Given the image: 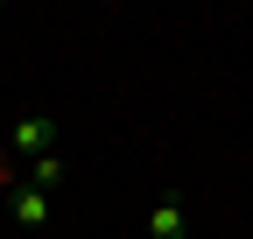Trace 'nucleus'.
<instances>
[{
  "mask_svg": "<svg viewBox=\"0 0 253 239\" xmlns=\"http://www.w3.org/2000/svg\"><path fill=\"white\" fill-rule=\"evenodd\" d=\"M49 134H56L49 120H42V113H28L21 127H14V155H49Z\"/></svg>",
  "mask_w": 253,
  "mask_h": 239,
  "instance_id": "nucleus-1",
  "label": "nucleus"
},
{
  "mask_svg": "<svg viewBox=\"0 0 253 239\" xmlns=\"http://www.w3.org/2000/svg\"><path fill=\"white\" fill-rule=\"evenodd\" d=\"M14 218H21V225H42V218H49V197H42V190H14Z\"/></svg>",
  "mask_w": 253,
  "mask_h": 239,
  "instance_id": "nucleus-2",
  "label": "nucleus"
},
{
  "mask_svg": "<svg viewBox=\"0 0 253 239\" xmlns=\"http://www.w3.org/2000/svg\"><path fill=\"white\" fill-rule=\"evenodd\" d=\"M148 232H155V239H176V232H183V211H176V204H155Z\"/></svg>",
  "mask_w": 253,
  "mask_h": 239,
  "instance_id": "nucleus-3",
  "label": "nucleus"
},
{
  "mask_svg": "<svg viewBox=\"0 0 253 239\" xmlns=\"http://www.w3.org/2000/svg\"><path fill=\"white\" fill-rule=\"evenodd\" d=\"M36 183H63V155H36Z\"/></svg>",
  "mask_w": 253,
  "mask_h": 239,
  "instance_id": "nucleus-4",
  "label": "nucleus"
}]
</instances>
